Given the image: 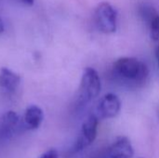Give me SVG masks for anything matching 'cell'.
I'll use <instances>...</instances> for the list:
<instances>
[{"mask_svg": "<svg viewBox=\"0 0 159 158\" xmlns=\"http://www.w3.org/2000/svg\"><path fill=\"white\" fill-rule=\"evenodd\" d=\"M20 82V76L7 68H0V87L7 91H14Z\"/></svg>", "mask_w": 159, "mask_h": 158, "instance_id": "cell-8", "label": "cell"}, {"mask_svg": "<svg viewBox=\"0 0 159 158\" xmlns=\"http://www.w3.org/2000/svg\"><path fill=\"white\" fill-rule=\"evenodd\" d=\"M1 127L4 132L11 131L19 122V115L15 112H7L6 113L1 119Z\"/></svg>", "mask_w": 159, "mask_h": 158, "instance_id": "cell-9", "label": "cell"}, {"mask_svg": "<svg viewBox=\"0 0 159 158\" xmlns=\"http://www.w3.org/2000/svg\"><path fill=\"white\" fill-rule=\"evenodd\" d=\"M112 75L116 81L130 88L143 87L149 78V68L145 62L133 57L116 60L112 67Z\"/></svg>", "mask_w": 159, "mask_h": 158, "instance_id": "cell-1", "label": "cell"}, {"mask_svg": "<svg viewBox=\"0 0 159 158\" xmlns=\"http://www.w3.org/2000/svg\"><path fill=\"white\" fill-rule=\"evenodd\" d=\"M140 13H141L142 18L143 19V20H144L147 24H149L150 21L158 14V13L157 12V10H156L152 6L146 5V4H144V5H143V6L141 7Z\"/></svg>", "mask_w": 159, "mask_h": 158, "instance_id": "cell-10", "label": "cell"}, {"mask_svg": "<svg viewBox=\"0 0 159 158\" xmlns=\"http://www.w3.org/2000/svg\"><path fill=\"white\" fill-rule=\"evenodd\" d=\"M44 119V114L40 107L36 105H31L27 107L25 113H24V126L26 129L29 130H34L37 129Z\"/></svg>", "mask_w": 159, "mask_h": 158, "instance_id": "cell-7", "label": "cell"}, {"mask_svg": "<svg viewBox=\"0 0 159 158\" xmlns=\"http://www.w3.org/2000/svg\"><path fill=\"white\" fill-rule=\"evenodd\" d=\"M156 55H157V61H158L159 65V46L157 47V49H156Z\"/></svg>", "mask_w": 159, "mask_h": 158, "instance_id": "cell-15", "label": "cell"}, {"mask_svg": "<svg viewBox=\"0 0 159 158\" xmlns=\"http://www.w3.org/2000/svg\"><path fill=\"white\" fill-rule=\"evenodd\" d=\"M101 91V80L96 70L87 67L84 70L76 96L77 107H84L98 97Z\"/></svg>", "mask_w": 159, "mask_h": 158, "instance_id": "cell-2", "label": "cell"}, {"mask_svg": "<svg viewBox=\"0 0 159 158\" xmlns=\"http://www.w3.org/2000/svg\"><path fill=\"white\" fill-rule=\"evenodd\" d=\"M20 1L26 6H32L34 4V0H20Z\"/></svg>", "mask_w": 159, "mask_h": 158, "instance_id": "cell-13", "label": "cell"}, {"mask_svg": "<svg viewBox=\"0 0 159 158\" xmlns=\"http://www.w3.org/2000/svg\"><path fill=\"white\" fill-rule=\"evenodd\" d=\"M150 29V36L154 41L159 40V14H157L148 24Z\"/></svg>", "mask_w": 159, "mask_h": 158, "instance_id": "cell-11", "label": "cell"}, {"mask_svg": "<svg viewBox=\"0 0 159 158\" xmlns=\"http://www.w3.org/2000/svg\"><path fill=\"white\" fill-rule=\"evenodd\" d=\"M133 155L131 142L126 136L117 137L107 149L108 158H132Z\"/></svg>", "mask_w": 159, "mask_h": 158, "instance_id": "cell-6", "label": "cell"}, {"mask_svg": "<svg viewBox=\"0 0 159 158\" xmlns=\"http://www.w3.org/2000/svg\"><path fill=\"white\" fill-rule=\"evenodd\" d=\"M40 158H59L58 152L55 149H50L48 151H47L45 154H43Z\"/></svg>", "mask_w": 159, "mask_h": 158, "instance_id": "cell-12", "label": "cell"}, {"mask_svg": "<svg viewBox=\"0 0 159 158\" xmlns=\"http://www.w3.org/2000/svg\"><path fill=\"white\" fill-rule=\"evenodd\" d=\"M99 125V118L96 115H89L83 123L80 134L75 142L72 153H78L89 146L96 139Z\"/></svg>", "mask_w": 159, "mask_h": 158, "instance_id": "cell-4", "label": "cell"}, {"mask_svg": "<svg viewBox=\"0 0 159 158\" xmlns=\"http://www.w3.org/2000/svg\"><path fill=\"white\" fill-rule=\"evenodd\" d=\"M93 158H102V157H99V156H97V157H93Z\"/></svg>", "mask_w": 159, "mask_h": 158, "instance_id": "cell-16", "label": "cell"}, {"mask_svg": "<svg viewBox=\"0 0 159 158\" xmlns=\"http://www.w3.org/2000/svg\"><path fill=\"white\" fill-rule=\"evenodd\" d=\"M4 32V23L2 21V20L0 19V34Z\"/></svg>", "mask_w": 159, "mask_h": 158, "instance_id": "cell-14", "label": "cell"}, {"mask_svg": "<svg viewBox=\"0 0 159 158\" xmlns=\"http://www.w3.org/2000/svg\"><path fill=\"white\" fill-rule=\"evenodd\" d=\"M121 110L119 98L113 93L104 95L99 102L96 109V115L99 119H110L118 115Z\"/></svg>", "mask_w": 159, "mask_h": 158, "instance_id": "cell-5", "label": "cell"}, {"mask_svg": "<svg viewBox=\"0 0 159 158\" xmlns=\"http://www.w3.org/2000/svg\"><path fill=\"white\" fill-rule=\"evenodd\" d=\"M116 11L107 2L99 4L94 12V21L98 30L103 34H112L116 30Z\"/></svg>", "mask_w": 159, "mask_h": 158, "instance_id": "cell-3", "label": "cell"}]
</instances>
